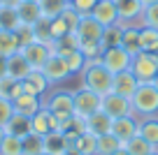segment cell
<instances>
[{
  "label": "cell",
  "instance_id": "1",
  "mask_svg": "<svg viewBox=\"0 0 158 155\" xmlns=\"http://www.w3.org/2000/svg\"><path fill=\"white\" fill-rule=\"evenodd\" d=\"M112 79H114V74L109 72L100 60L86 63V67L79 72V83H81V88H89V90L98 93V95H107V93L112 90Z\"/></svg>",
  "mask_w": 158,
  "mask_h": 155
},
{
  "label": "cell",
  "instance_id": "2",
  "mask_svg": "<svg viewBox=\"0 0 158 155\" xmlns=\"http://www.w3.org/2000/svg\"><path fill=\"white\" fill-rule=\"evenodd\" d=\"M130 104H133V116L137 118L158 116V88L153 83H139L135 95L130 97Z\"/></svg>",
  "mask_w": 158,
  "mask_h": 155
},
{
  "label": "cell",
  "instance_id": "3",
  "mask_svg": "<svg viewBox=\"0 0 158 155\" xmlns=\"http://www.w3.org/2000/svg\"><path fill=\"white\" fill-rule=\"evenodd\" d=\"M44 107L56 116V121H58V125H60L63 121H68V118L74 116V95H72V90H63V88L51 90V95L44 97Z\"/></svg>",
  "mask_w": 158,
  "mask_h": 155
},
{
  "label": "cell",
  "instance_id": "4",
  "mask_svg": "<svg viewBox=\"0 0 158 155\" xmlns=\"http://www.w3.org/2000/svg\"><path fill=\"white\" fill-rule=\"evenodd\" d=\"M130 72L135 74L139 83H151L158 74V51H139L133 56Z\"/></svg>",
  "mask_w": 158,
  "mask_h": 155
},
{
  "label": "cell",
  "instance_id": "5",
  "mask_svg": "<svg viewBox=\"0 0 158 155\" xmlns=\"http://www.w3.org/2000/svg\"><path fill=\"white\" fill-rule=\"evenodd\" d=\"M72 95H74V116L79 118H89L91 113L102 109V95L89 90V88H77V90H72Z\"/></svg>",
  "mask_w": 158,
  "mask_h": 155
},
{
  "label": "cell",
  "instance_id": "6",
  "mask_svg": "<svg viewBox=\"0 0 158 155\" xmlns=\"http://www.w3.org/2000/svg\"><path fill=\"white\" fill-rule=\"evenodd\" d=\"M100 63H102L112 74H118V72H126V70H130L133 54H128V51H126L121 44H118V46H109V49H105V51H102V56H100Z\"/></svg>",
  "mask_w": 158,
  "mask_h": 155
},
{
  "label": "cell",
  "instance_id": "7",
  "mask_svg": "<svg viewBox=\"0 0 158 155\" xmlns=\"http://www.w3.org/2000/svg\"><path fill=\"white\" fill-rule=\"evenodd\" d=\"M118 12V23L121 26H139L142 28V0H114Z\"/></svg>",
  "mask_w": 158,
  "mask_h": 155
},
{
  "label": "cell",
  "instance_id": "8",
  "mask_svg": "<svg viewBox=\"0 0 158 155\" xmlns=\"http://www.w3.org/2000/svg\"><path fill=\"white\" fill-rule=\"evenodd\" d=\"M102 111L109 118H123V116H133V104L128 97L116 95L109 90L107 95H102Z\"/></svg>",
  "mask_w": 158,
  "mask_h": 155
},
{
  "label": "cell",
  "instance_id": "9",
  "mask_svg": "<svg viewBox=\"0 0 158 155\" xmlns=\"http://www.w3.org/2000/svg\"><path fill=\"white\" fill-rule=\"evenodd\" d=\"M42 72H44V77L49 79L51 86L63 83V81H68V77H72V74H70L68 63H65V58H63V56H58V54H51L49 56V60L44 63Z\"/></svg>",
  "mask_w": 158,
  "mask_h": 155
},
{
  "label": "cell",
  "instance_id": "10",
  "mask_svg": "<svg viewBox=\"0 0 158 155\" xmlns=\"http://www.w3.org/2000/svg\"><path fill=\"white\" fill-rule=\"evenodd\" d=\"M137 132H139V118L137 116H123V118H114L112 121V134L123 146L133 137H137Z\"/></svg>",
  "mask_w": 158,
  "mask_h": 155
},
{
  "label": "cell",
  "instance_id": "11",
  "mask_svg": "<svg viewBox=\"0 0 158 155\" xmlns=\"http://www.w3.org/2000/svg\"><path fill=\"white\" fill-rule=\"evenodd\" d=\"M21 54L26 56V60L30 63L33 70H42L54 51H51V44H44V42H37V39H35V42H30L28 46L21 49Z\"/></svg>",
  "mask_w": 158,
  "mask_h": 155
},
{
  "label": "cell",
  "instance_id": "12",
  "mask_svg": "<svg viewBox=\"0 0 158 155\" xmlns=\"http://www.w3.org/2000/svg\"><path fill=\"white\" fill-rule=\"evenodd\" d=\"M54 130H58V121H56V116L47 107H42L33 118H30V132H33V134L47 137L49 132H54Z\"/></svg>",
  "mask_w": 158,
  "mask_h": 155
},
{
  "label": "cell",
  "instance_id": "13",
  "mask_svg": "<svg viewBox=\"0 0 158 155\" xmlns=\"http://www.w3.org/2000/svg\"><path fill=\"white\" fill-rule=\"evenodd\" d=\"M12 107H14V113H21L26 118H33L40 109L44 107V100L37 95H30V93H21L19 97L12 100Z\"/></svg>",
  "mask_w": 158,
  "mask_h": 155
},
{
  "label": "cell",
  "instance_id": "14",
  "mask_svg": "<svg viewBox=\"0 0 158 155\" xmlns=\"http://www.w3.org/2000/svg\"><path fill=\"white\" fill-rule=\"evenodd\" d=\"M102 30H105V26H100L91 14H86L79 19V26L74 33H77L79 42H100L102 39Z\"/></svg>",
  "mask_w": 158,
  "mask_h": 155
},
{
  "label": "cell",
  "instance_id": "15",
  "mask_svg": "<svg viewBox=\"0 0 158 155\" xmlns=\"http://www.w3.org/2000/svg\"><path fill=\"white\" fill-rule=\"evenodd\" d=\"M137 86H139V81L135 79V74L130 72V70L114 74V79H112V93H116V95H123V97H128V100L135 95Z\"/></svg>",
  "mask_w": 158,
  "mask_h": 155
},
{
  "label": "cell",
  "instance_id": "16",
  "mask_svg": "<svg viewBox=\"0 0 158 155\" xmlns=\"http://www.w3.org/2000/svg\"><path fill=\"white\" fill-rule=\"evenodd\" d=\"M21 83H23V93H30V95H37V97H44L47 93H49V88H51L49 79L44 77L42 70H33Z\"/></svg>",
  "mask_w": 158,
  "mask_h": 155
},
{
  "label": "cell",
  "instance_id": "17",
  "mask_svg": "<svg viewBox=\"0 0 158 155\" xmlns=\"http://www.w3.org/2000/svg\"><path fill=\"white\" fill-rule=\"evenodd\" d=\"M91 16H93L95 21H98L100 26H114L118 23V12H116V2L114 0H98V5L93 7V12H91Z\"/></svg>",
  "mask_w": 158,
  "mask_h": 155
},
{
  "label": "cell",
  "instance_id": "18",
  "mask_svg": "<svg viewBox=\"0 0 158 155\" xmlns=\"http://www.w3.org/2000/svg\"><path fill=\"white\" fill-rule=\"evenodd\" d=\"M30 72H33V67H30V63L26 60V56L21 51H16L14 56L7 58V77L16 79V81H23Z\"/></svg>",
  "mask_w": 158,
  "mask_h": 155
},
{
  "label": "cell",
  "instance_id": "19",
  "mask_svg": "<svg viewBox=\"0 0 158 155\" xmlns=\"http://www.w3.org/2000/svg\"><path fill=\"white\" fill-rule=\"evenodd\" d=\"M112 121L114 118H109L107 113L100 109V111L91 113V116L86 118V132H91V134H95V137L109 134V132H112Z\"/></svg>",
  "mask_w": 158,
  "mask_h": 155
},
{
  "label": "cell",
  "instance_id": "20",
  "mask_svg": "<svg viewBox=\"0 0 158 155\" xmlns=\"http://www.w3.org/2000/svg\"><path fill=\"white\" fill-rule=\"evenodd\" d=\"M19 19L21 23H28V26H35L40 19H42V10H40V2H30V0H21L19 7Z\"/></svg>",
  "mask_w": 158,
  "mask_h": 155
},
{
  "label": "cell",
  "instance_id": "21",
  "mask_svg": "<svg viewBox=\"0 0 158 155\" xmlns=\"http://www.w3.org/2000/svg\"><path fill=\"white\" fill-rule=\"evenodd\" d=\"M68 139L60 130H54L44 137V153H51V155H63L68 150Z\"/></svg>",
  "mask_w": 158,
  "mask_h": 155
},
{
  "label": "cell",
  "instance_id": "22",
  "mask_svg": "<svg viewBox=\"0 0 158 155\" xmlns=\"http://www.w3.org/2000/svg\"><path fill=\"white\" fill-rule=\"evenodd\" d=\"M79 37H77V33H68V35H63L60 39H56V42H51V51L54 54H58V56H70L72 51H77L79 49Z\"/></svg>",
  "mask_w": 158,
  "mask_h": 155
},
{
  "label": "cell",
  "instance_id": "23",
  "mask_svg": "<svg viewBox=\"0 0 158 155\" xmlns=\"http://www.w3.org/2000/svg\"><path fill=\"white\" fill-rule=\"evenodd\" d=\"M16 51H21L16 33L14 30H0V56H2V58H10Z\"/></svg>",
  "mask_w": 158,
  "mask_h": 155
},
{
  "label": "cell",
  "instance_id": "24",
  "mask_svg": "<svg viewBox=\"0 0 158 155\" xmlns=\"http://www.w3.org/2000/svg\"><path fill=\"white\" fill-rule=\"evenodd\" d=\"M137 134L158 148V116L139 118V132H137Z\"/></svg>",
  "mask_w": 158,
  "mask_h": 155
},
{
  "label": "cell",
  "instance_id": "25",
  "mask_svg": "<svg viewBox=\"0 0 158 155\" xmlns=\"http://www.w3.org/2000/svg\"><path fill=\"white\" fill-rule=\"evenodd\" d=\"M121 46L128 54H139V26H123V37H121Z\"/></svg>",
  "mask_w": 158,
  "mask_h": 155
},
{
  "label": "cell",
  "instance_id": "26",
  "mask_svg": "<svg viewBox=\"0 0 158 155\" xmlns=\"http://www.w3.org/2000/svg\"><path fill=\"white\" fill-rule=\"evenodd\" d=\"M5 132H7V134L19 137V139H23L26 134H30V118L21 116V113H14V116L10 118V123L5 125Z\"/></svg>",
  "mask_w": 158,
  "mask_h": 155
},
{
  "label": "cell",
  "instance_id": "27",
  "mask_svg": "<svg viewBox=\"0 0 158 155\" xmlns=\"http://www.w3.org/2000/svg\"><path fill=\"white\" fill-rule=\"evenodd\" d=\"M74 148L81 155H98V137L91 132H81L74 141Z\"/></svg>",
  "mask_w": 158,
  "mask_h": 155
},
{
  "label": "cell",
  "instance_id": "28",
  "mask_svg": "<svg viewBox=\"0 0 158 155\" xmlns=\"http://www.w3.org/2000/svg\"><path fill=\"white\" fill-rule=\"evenodd\" d=\"M21 26L16 7H0V30H16Z\"/></svg>",
  "mask_w": 158,
  "mask_h": 155
},
{
  "label": "cell",
  "instance_id": "29",
  "mask_svg": "<svg viewBox=\"0 0 158 155\" xmlns=\"http://www.w3.org/2000/svg\"><path fill=\"white\" fill-rule=\"evenodd\" d=\"M21 144H23V153L21 155H42L44 153V137L40 134H26L23 139H21Z\"/></svg>",
  "mask_w": 158,
  "mask_h": 155
},
{
  "label": "cell",
  "instance_id": "30",
  "mask_svg": "<svg viewBox=\"0 0 158 155\" xmlns=\"http://www.w3.org/2000/svg\"><path fill=\"white\" fill-rule=\"evenodd\" d=\"M121 37H123V26L121 23H114V26H107L102 30V46L109 49V46H118L121 44Z\"/></svg>",
  "mask_w": 158,
  "mask_h": 155
},
{
  "label": "cell",
  "instance_id": "31",
  "mask_svg": "<svg viewBox=\"0 0 158 155\" xmlns=\"http://www.w3.org/2000/svg\"><path fill=\"white\" fill-rule=\"evenodd\" d=\"M70 2L68 0H40V10H42V16H49V19H56L65 12Z\"/></svg>",
  "mask_w": 158,
  "mask_h": 155
},
{
  "label": "cell",
  "instance_id": "32",
  "mask_svg": "<svg viewBox=\"0 0 158 155\" xmlns=\"http://www.w3.org/2000/svg\"><path fill=\"white\" fill-rule=\"evenodd\" d=\"M139 49L142 51H158V30L142 26L139 28Z\"/></svg>",
  "mask_w": 158,
  "mask_h": 155
},
{
  "label": "cell",
  "instance_id": "33",
  "mask_svg": "<svg viewBox=\"0 0 158 155\" xmlns=\"http://www.w3.org/2000/svg\"><path fill=\"white\" fill-rule=\"evenodd\" d=\"M21 93H23V83H21V81H16V79H12V77L0 79V95H2V97L14 100V97H19Z\"/></svg>",
  "mask_w": 158,
  "mask_h": 155
},
{
  "label": "cell",
  "instance_id": "34",
  "mask_svg": "<svg viewBox=\"0 0 158 155\" xmlns=\"http://www.w3.org/2000/svg\"><path fill=\"white\" fill-rule=\"evenodd\" d=\"M118 148H123V144H121L112 132L98 137V155H112V153H116Z\"/></svg>",
  "mask_w": 158,
  "mask_h": 155
},
{
  "label": "cell",
  "instance_id": "35",
  "mask_svg": "<svg viewBox=\"0 0 158 155\" xmlns=\"http://www.w3.org/2000/svg\"><path fill=\"white\" fill-rule=\"evenodd\" d=\"M21 153H23V144H21V139L5 132L2 144H0V155H21Z\"/></svg>",
  "mask_w": 158,
  "mask_h": 155
},
{
  "label": "cell",
  "instance_id": "36",
  "mask_svg": "<svg viewBox=\"0 0 158 155\" xmlns=\"http://www.w3.org/2000/svg\"><path fill=\"white\" fill-rule=\"evenodd\" d=\"M126 150H128L130 155H149L151 150H156V146L153 144H149L147 139H142V137H133V139L126 144Z\"/></svg>",
  "mask_w": 158,
  "mask_h": 155
},
{
  "label": "cell",
  "instance_id": "37",
  "mask_svg": "<svg viewBox=\"0 0 158 155\" xmlns=\"http://www.w3.org/2000/svg\"><path fill=\"white\" fill-rule=\"evenodd\" d=\"M33 30H35V39H37V42L51 44V19L49 16H42V19L33 26Z\"/></svg>",
  "mask_w": 158,
  "mask_h": 155
},
{
  "label": "cell",
  "instance_id": "38",
  "mask_svg": "<svg viewBox=\"0 0 158 155\" xmlns=\"http://www.w3.org/2000/svg\"><path fill=\"white\" fill-rule=\"evenodd\" d=\"M79 51L86 56L89 63H93V60H100L105 46H102V42H81V44H79Z\"/></svg>",
  "mask_w": 158,
  "mask_h": 155
},
{
  "label": "cell",
  "instance_id": "39",
  "mask_svg": "<svg viewBox=\"0 0 158 155\" xmlns=\"http://www.w3.org/2000/svg\"><path fill=\"white\" fill-rule=\"evenodd\" d=\"M65 63H68V67H70V74H79L81 70L86 67L89 60H86V56L77 49V51H72L70 56H65Z\"/></svg>",
  "mask_w": 158,
  "mask_h": 155
},
{
  "label": "cell",
  "instance_id": "40",
  "mask_svg": "<svg viewBox=\"0 0 158 155\" xmlns=\"http://www.w3.org/2000/svg\"><path fill=\"white\" fill-rule=\"evenodd\" d=\"M142 26L158 30V2L144 7V12H142Z\"/></svg>",
  "mask_w": 158,
  "mask_h": 155
},
{
  "label": "cell",
  "instance_id": "41",
  "mask_svg": "<svg viewBox=\"0 0 158 155\" xmlns=\"http://www.w3.org/2000/svg\"><path fill=\"white\" fill-rule=\"evenodd\" d=\"M14 33H16V37H19L21 49H23V46H28L30 42H35V30H33V26H28V23H21L19 28L14 30Z\"/></svg>",
  "mask_w": 158,
  "mask_h": 155
},
{
  "label": "cell",
  "instance_id": "42",
  "mask_svg": "<svg viewBox=\"0 0 158 155\" xmlns=\"http://www.w3.org/2000/svg\"><path fill=\"white\" fill-rule=\"evenodd\" d=\"M72 33V30L68 28V23L63 21V16H56V19H51V42H56V39H60L63 35Z\"/></svg>",
  "mask_w": 158,
  "mask_h": 155
},
{
  "label": "cell",
  "instance_id": "43",
  "mask_svg": "<svg viewBox=\"0 0 158 155\" xmlns=\"http://www.w3.org/2000/svg\"><path fill=\"white\" fill-rule=\"evenodd\" d=\"M14 116V107H12V100H7V97L0 95V125L5 127L7 123H10V118Z\"/></svg>",
  "mask_w": 158,
  "mask_h": 155
},
{
  "label": "cell",
  "instance_id": "44",
  "mask_svg": "<svg viewBox=\"0 0 158 155\" xmlns=\"http://www.w3.org/2000/svg\"><path fill=\"white\" fill-rule=\"evenodd\" d=\"M95 5H98V0H70V7H72V10H77L81 16L91 14Z\"/></svg>",
  "mask_w": 158,
  "mask_h": 155
},
{
  "label": "cell",
  "instance_id": "45",
  "mask_svg": "<svg viewBox=\"0 0 158 155\" xmlns=\"http://www.w3.org/2000/svg\"><path fill=\"white\" fill-rule=\"evenodd\" d=\"M60 16H63V21L68 23V28L74 33V30H77V26H79V19H81V14H79L77 10H72V7L68 5V7H65V12H63Z\"/></svg>",
  "mask_w": 158,
  "mask_h": 155
},
{
  "label": "cell",
  "instance_id": "46",
  "mask_svg": "<svg viewBox=\"0 0 158 155\" xmlns=\"http://www.w3.org/2000/svg\"><path fill=\"white\" fill-rule=\"evenodd\" d=\"M5 77H7V58L0 56V79H5Z\"/></svg>",
  "mask_w": 158,
  "mask_h": 155
},
{
  "label": "cell",
  "instance_id": "47",
  "mask_svg": "<svg viewBox=\"0 0 158 155\" xmlns=\"http://www.w3.org/2000/svg\"><path fill=\"white\" fill-rule=\"evenodd\" d=\"M63 155H81V153H79V150H77V148H74V146H70V148H68V150H65V153H63Z\"/></svg>",
  "mask_w": 158,
  "mask_h": 155
},
{
  "label": "cell",
  "instance_id": "48",
  "mask_svg": "<svg viewBox=\"0 0 158 155\" xmlns=\"http://www.w3.org/2000/svg\"><path fill=\"white\" fill-rule=\"evenodd\" d=\"M112 155H130V153H128V150H126V146H123V148H118L116 153H112Z\"/></svg>",
  "mask_w": 158,
  "mask_h": 155
},
{
  "label": "cell",
  "instance_id": "49",
  "mask_svg": "<svg viewBox=\"0 0 158 155\" xmlns=\"http://www.w3.org/2000/svg\"><path fill=\"white\" fill-rule=\"evenodd\" d=\"M153 2H158V0H142V5L147 7V5H153Z\"/></svg>",
  "mask_w": 158,
  "mask_h": 155
},
{
  "label": "cell",
  "instance_id": "50",
  "mask_svg": "<svg viewBox=\"0 0 158 155\" xmlns=\"http://www.w3.org/2000/svg\"><path fill=\"white\" fill-rule=\"evenodd\" d=\"M2 137H5V127L0 125V144H2Z\"/></svg>",
  "mask_w": 158,
  "mask_h": 155
},
{
  "label": "cell",
  "instance_id": "51",
  "mask_svg": "<svg viewBox=\"0 0 158 155\" xmlns=\"http://www.w3.org/2000/svg\"><path fill=\"white\" fill-rule=\"evenodd\" d=\"M151 83H153V86L158 88V74H156V77H153V81H151Z\"/></svg>",
  "mask_w": 158,
  "mask_h": 155
},
{
  "label": "cell",
  "instance_id": "52",
  "mask_svg": "<svg viewBox=\"0 0 158 155\" xmlns=\"http://www.w3.org/2000/svg\"><path fill=\"white\" fill-rule=\"evenodd\" d=\"M149 155H158V150H151V153H149Z\"/></svg>",
  "mask_w": 158,
  "mask_h": 155
},
{
  "label": "cell",
  "instance_id": "53",
  "mask_svg": "<svg viewBox=\"0 0 158 155\" xmlns=\"http://www.w3.org/2000/svg\"><path fill=\"white\" fill-rule=\"evenodd\" d=\"M30 2H40V0H30Z\"/></svg>",
  "mask_w": 158,
  "mask_h": 155
},
{
  "label": "cell",
  "instance_id": "54",
  "mask_svg": "<svg viewBox=\"0 0 158 155\" xmlns=\"http://www.w3.org/2000/svg\"><path fill=\"white\" fill-rule=\"evenodd\" d=\"M42 155H51V153H42Z\"/></svg>",
  "mask_w": 158,
  "mask_h": 155
},
{
  "label": "cell",
  "instance_id": "55",
  "mask_svg": "<svg viewBox=\"0 0 158 155\" xmlns=\"http://www.w3.org/2000/svg\"><path fill=\"white\" fill-rule=\"evenodd\" d=\"M0 7H2V0H0Z\"/></svg>",
  "mask_w": 158,
  "mask_h": 155
},
{
  "label": "cell",
  "instance_id": "56",
  "mask_svg": "<svg viewBox=\"0 0 158 155\" xmlns=\"http://www.w3.org/2000/svg\"><path fill=\"white\" fill-rule=\"evenodd\" d=\"M68 2H70V0H68Z\"/></svg>",
  "mask_w": 158,
  "mask_h": 155
}]
</instances>
